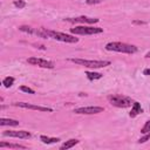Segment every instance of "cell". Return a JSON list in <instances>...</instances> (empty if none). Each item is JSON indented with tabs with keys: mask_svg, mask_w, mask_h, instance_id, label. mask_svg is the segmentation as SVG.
<instances>
[{
	"mask_svg": "<svg viewBox=\"0 0 150 150\" xmlns=\"http://www.w3.org/2000/svg\"><path fill=\"white\" fill-rule=\"evenodd\" d=\"M149 139H150V132H146V134H144L143 137H141V138L138 139V143H145V142L149 141Z\"/></svg>",
	"mask_w": 150,
	"mask_h": 150,
	"instance_id": "20",
	"label": "cell"
},
{
	"mask_svg": "<svg viewBox=\"0 0 150 150\" xmlns=\"http://www.w3.org/2000/svg\"><path fill=\"white\" fill-rule=\"evenodd\" d=\"M18 120H12V118H0V125H11V127H16L19 125Z\"/></svg>",
	"mask_w": 150,
	"mask_h": 150,
	"instance_id": "12",
	"label": "cell"
},
{
	"mask_svg": "<svg viewBox=\"0 0 150 150\" xmlns=\"http://www.w3.org/2000/svg\"><path fill=\"white\" fill-rule=\"evenodd\" d=\"M13 5H14L16 8L21 9V8H23V7L26 6V2H25L23 0H15V1L13 2Z\"/></svg>",
	"mask_w": 150,
	"mask_h": 150,
	"instance_id": "18",
	"label": "cell"
},
{
	"mask_svg": "<svg viewBox=\"0 0 150 150\" xmlns=\"http://www.w3.org/2000/svg\"><path fill=\"white\" fill-rule=\"evenodd\" d=\"M64 21L68 22H81V23H96L98 22V19L96 18H88V16H77V18H67Z\"/></svg>",
	"mask_w": 150,
	"mask_h": 150,
	"instance_id": "10",
	"label": "cell"
},
{
	"mask_svg": "<svg viewBox=\"0 0 150 150\" xmlns=\"http://www.w3.org/2000/svg\"><path fill=\"white\" fill-rule=\"evenodd\" d=\"M46 34L48 38H52L54 40H57V41H61V42H67V43H76L79 41L77 38L73 36V35H69V34H64V33H61V32H55V30H49V29H45Z\"/></svg>",
	"mask_w": 150,
	"mask_h": 150,
	"instance_id": "3",
	"label": "cell"
},
{
	"mask_svg": "<svg viewBox=\"0 0 150 150\" xmlns=\"http://www.w3.org/2000/svg\"><path fill=\"white\" fill-rule=\"evenodd\" d=\"M103 0H86V2L88 4V5H95V4H100V2H102Z\"/></svg>",
	"mask_w": 150,
	"mask_h": 150,
	"instance_id": "23",
	"label": "cell"
},
{
	"mask_svg": "<svg viewBox=\"0 0 150 150\" xmlns=\"http://www.w3.org/2000/svg\"><path fill=\"white\" fill-rule=\"evenodd\" d=\"M70 32L75 35H93V34H100L103 32V28L101 27H93V26H76L70 29Z\"/></svg>",
	"mask_w": 150,
	"mask_h": 150,
	"instance_id": "4",
	"label": "cell"
},
{
	"mask_svg": "<svg viewBox=\"0 0 150 150\" xmlns=\"http://www.w3.org/2000/svg\"><path fill=\"white\" fill-rule=\"evenodd\" d=\"M13 105L15 107H20V108H23V109H30V110H38V111H48V112H52L53 109L52 108H48V107H42V105H36V104H32V103H27V102H15L13 103Z\"/></svg>",
	"mask_w": 150,
	"mask_h": 150,
	"instance_id": "6",
	"label": "cell"
},
{
	"mask_svg": "<svg viewBox=\"0 0 150 150\" xmlns=\"http://www.w3.org/2000/svg\"><path fill=\"white\" fill-rule=\"evenodd\" d=\"M79 143V139H75V138H71V139H69V141H67V142H64L61 146H60V149L61 150H64V149H69V148H73L75 144H77Z\"/></svg>",
	"mask_w": 150,
	"mask_h": 150,
	"instance_id": "14",
	"label": "cell"
},
{
	"mask_svg": "<svg viewBox=\"0 0 150 150\" xmlns=\"http://www.w3.org/2000/svg\"><path fill=\"white\" fill-rule=\"evenodd\" d=\"M108 101L110 102V104L117 107V108H127L131 105V101L128 97L121 96V95H109L108 96Z\"/></svg>",
	"mask_w": 150,
	"mask_h": 150,
	"instance_id": "5",
	"label": "cell"
},
{
	"mask_svg": "<svg viewBox=\"0 0 150 150\" xmlns=\"http://www.w3.org/2000/svg\"><path fill=\"white\" fill-rule=\"evenodd\" d=\"M143 111V109H142V107H141V104L138 103V102H134V104H132V108H131V111L129 112V116L130 117H135V116H137L139 112H142Z\"/></svg>",
	"mask_w": 150,
	"mask_h": 150,
	"instance_id": "11",
	"label": "cell"
},
{
	"mask_svg": "<svg viewBox=\"0 0 150 150\" xmlns=\"http://www.w3.org/2000/svg\"><path fill=\"white\" fill-rule=\"evenodd\" d=\"M27 62L33 64V66L41 67V68H48V69L54 68V63L52 61H48V60H45V59H40V57H29L27 60Z\"/></svg>",
	"mask_w": 150,
	"mask_h": 150,
	"instance_id": "7",
	"label": "cell"
},
{
	"mask_svg": "<svg viewBox=\"0 0 150 150\" xmlns=\"http://www.w3.org/2000/svg\"><path fill=\"white\" fill-rule=\"evenodd\" d=\"M145 57H150V52H148V53L145 54Z\"/></svg>",
	"mask_w": 150,
	"mask_h": 150,
	"instance_id": "25",
	"label": "cell"
},
{
	"mask_svg": "<svg viewBox=\"0 0 150 150\" xmlns=\"http://www.w3.org/2000/svg\"><path fill=\"white\" fill-rule=\"evenodd\" d=\"M40 139L45 143V144H52V143H57L60 141V138H55V137H47V136H40Z\"/></svg>",
	"mask_w": 150,
	"mask_h": 150,
	"instance_id": "15",
	"label": "cell"
},
{
	"mask_svg": "<svg viewBox=\"0 0 150 150\" xmlns=\"http://www.w3.org/2000/svg\"><path fill=\"white\" fill-rule=\"evenodd\" d=\"M13 83H14V77H12V76H7V77H5L4 81H2V84H4V87H6V88L12 87Z\"/></svg>",
	"mask_w": 150,
	"mask_h": 150,
	"instance_id": "16",
	"label": "cell"
},
{
	"mask_svg": "<svg viewBox=\"0 0 150 150\" xmlns=\"http://www.w3.org/2000/svg\"><path fill=\"white\" fill-rule=\"evenodd\" d=\"M143 74H144V75H150V68L144 69V70H143Z\"/></svg>",
	"mask_w": 150,
	"mask_h": 150,
	"instance_id": "24",
	"label": "cell"
},
{
	"mask_svg": "<svg viewBox=\"0 0 150 150\" xmlns=\"http://www.w3.org/2000/svg\"><path fill=\"white\" fill-rule=\"evenodd\" d=\"M70 62L76 64L87 67V68H103L110 64V61H102V60H84V59H69Z\"/></svg>",
	"mask_w": 150,
	"mask_h": 150,
	"instance_id": "2",
	"label": "cell"
},
{
	"mask_svg": "<svg viewBox=\"0 0 150 150\" xmlns=\"http://www.w3.org/2000/svg\"><path fill=\"white\" fill-rule=\"evenodd\" d=\"M19 29H20L21 32H27V33H33V32H34V30H33L30 27H28V26H20Z\"/></svg>",
	"mask_w": 150,
	"mask_h": 150,
	"instance_id": "21",
	"label": "cell"
},
{
	"mask_svg": "<svg viewBox=\"0 0 150 150\" xmlns=\"http://www.w3.org/2000/svg\"><path fill=\"white\" fill-rule=\"evenodd\" d=\"M107 50L118 52V53H127V54H134L137 52V47L134 45L124 43V42H109L105 45Z\"/></svg>",
	"mask_w": 150,
	"mask_h": 150,
	"instance_id": "1",
	"label": "cell"
},
{
	"mask_svg": "<svg viewBox=\"0 0 150 150\" xmlns=\"http://www.w3.org/2000/svg\"><path fill=\"white\" fill-rule=\"evenodd\" d=\"M6 137H16V138H30V132L26 130H9V131H4L2 134Z\"/></svg>",
	"mask_w": 150,
	"mask_h": 150,
	"instance_id": "9",
	"label": "cell"
},
{
	"mask_svg": "<svg viewBox=\"0 0 150 150\" xmlns=\"http://www.w3.org/2000/svg\"><path fill=\"white\" fill-rule=\"evenodd\" d=\"M0 148H9V149H27V146H26V145L14 144V143H6V142H1V143H0Z\"/></svg>",
	"mask_w": 150,
	"mask_h": 150,
	"instance_id": "13",
	"label": "cell"
},
{
	"mask_svg": "<svg viewBox=\"0 0 150 150\" xmlns=\"http://www.w3.org/2000/svg\"><path fill=\"white\" fill-rule=\"evenodd\" d=\"M104 109L102 107H81V108H76L74 109L75 114H81V115H93V114H98L102 112Z\"/></svg>",
	"mask_w": 150,
	"mask_h": 150,
	"instance_id": "8",
	"label": "cell"
},
{
	"mask_svg": "<svg viewBox=\"0 0 150 150\" xmlns=\"http://www.w3.org/2000/svg\"><path fill=\"white\" fill-rule=\"evenodd\" d=\"M20 89H21V91H25V93H28V94H35V91L33 89H30L29 87H26V86H22Z\"/></svg>",
	"mask_w": 150,
	"mask_h": 150,
	"instance_id": "22",
	"label": "cell"
},
{
	"mask_svg": "<svg viewBox=\"0 0 150 150\" xmlns=\"http://www.w3.org/2000/svg\"><path fill=\"white\" fill-rule=\"evenodd\" d=\"M141 132H142V134H146V132H150V120L145 122V124L143 125V128H142Z\"/></svg>",
	"mask_w": 150,
	"mask_h": 150,
	"instance_id": "19",
	"label": "cell"
},
{
	"mask_svg": "<svg viewBox=\"0 0 150 150\" xmlns=\"http://www.w3.org/2000/svg\"><path fill=\"white\" fill-rule=\"evenodd\" d=\"M86 75H87V77H88L89 80H98V79H101V77H102V74H100V73H91V71H87V73H86Z\"/></svg>",
	"mask_w": 150,
	"mask_h": 150,
	"instance_id": "17",
	"label": "cell"
}]
</instances>
